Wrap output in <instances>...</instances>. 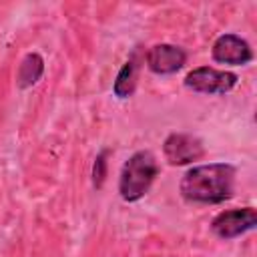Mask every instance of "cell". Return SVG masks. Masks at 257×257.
<instances>
[{
  "label": "cell",
  "instance_id": "7a4b0ae2",
  "mask_svg": "<svg viewBox=\"0 0 257 257\" xmlns=\"http://www.w3.org/2000/svg\"><path fill=\"white\" fill-rule=\"evenodd\" d=\"M157 175H159V165L155 155L151 151H137L122 165L120 179H118L120 197L128 203L143 199Z\"/></svg>",
  "mask_w": 257,
  "mask_h": 257
},
{
  "label": "cell",
  "instance_id": "8992f818",
  "mask_svg": "<svg viewBox=\"0 0 257 257\" xmlns=\"http://www.w3.org/2000/svg\"><path fill=\"white\" fill-rule=\"evenodd\" d=\"M187 62V52L175 44H155L147 52V66L155 74H173Z\"/></svg>",
  "mask_w": 257,
  "mask_h": 257
},
{
  "label": "cell",
  "instance_id": "30bf717a",
  "mask_svg": "<svg viewBox=\"0 0 257 257\" xmlns=\"http://www.w3.org/2000/svg\"><path fill=\"white\" fill-rule=\"evenodd\" d=\"M106 155H108L106 149L100 151L98 157L94 159V165H92V185L96 189H100L102 183H104V179H106Z\"/></svg>",
  "mask_w": 257,
  "mask_h": 257
},
{
  "label": "cell",
  "instance_id": "52a82bcc",
  "mask_svg": "<svg viewBox=\"0 0 257 257\" xmlns=\"http://www.w3.org/2000/svg\"><path fill=\"white\" fill-rule=\"evenodd\" d=\"M211 52H213V58L217 62H223V64H247L253 58L249 42L243 40L237 34H223V36H219L215 40Z\"/></svg>",
  "mask_w": 257,
  "mask_h": 257
},
{
  "label": "cell",
  "instance_id": "5b68a950",
  "mask_svg": "<svg viewBox=\"0 0 257 257\" xmlns=\"http://www.w3.org/2000/svg\"><path fill=\"white\" fill-rule=\"evenodd\" d=\"M165 157L171 165H189L193 161H199L205 155L203 143L193 137V135H185V133H173L167 137L165 145H163Z\"/></svg>",
  "mask_w": 257,
  "mask_h": 257
},
{
  "label": "cell",
  "instance_id": "9c48e42d",
  "mask_svg": "<svg viewBox=\"0 0 257 257\" xmlns=\"http://www.w3.org/2000/svg\"><path fill=\"white\" fill-rule=\"evenodd\" d=\"M42 72H44V60H42V56L38 52H30V54H26L22 58V62L18 66V78H16V82H18L20 88H28V86H32V84H36L40 80Z\"/></svg>",
  "mask_w": 257,
  "mask_h": 257
},
{
  "label": "cell",
  "instance_id": "6da1fadb",
  "mask_svg": "<svg viewBox=\"0 0 257 257\" xmlns=\"http://www.w3.org/2000/svg\"><path fill=\"white\" fill-rule=\"evenodd\" d=\"M181 195L191 203H223L233 197L235 167L229 163H209L189 169L181 179Z\"/></svg>",
  "mask_w": 257,
  "mask_h": 257
},
{
  "label": "cell",
  "instance_id": "ba28073f",
  "mask_svg": "<svg viewBox=\"0 0 257 257\" xmlns=\"http://www.w3.org/2000/svg\"><path fill=\"white\" fill-rule=\"evenodd\" d=\"M137 70H139V62H137V52L131 54V58L122 64V68L118 70L114 84H112V92L118 98H128L135 92L137 86Z\"/></svg>",
  "mask_w": 257,
  "mask_h": 257
},
{
  "label": "cell",
  "instance_id": "3957f363",
  "mask_svg": "<svg viewBox=\"0 0 257 257\" xmlns=\"http://www.w3.org/2000/svg\"><path fill=\"white\" fill-rule=\"evenodd\" d=\"M237 84V74L217 70L213 66H199L185 76V86L203 94H225Z\"/></svg>",
  "mask_w": 257,
  "mask_h": 257
},
{
  "label": "cell",
  "instance_id": "277c9868",
  "mask_svg": "<svg viewBox=\"0 0 257 257\" xmlns=\"http://www.w3.org/2000/svg\"><path fill=\"white\" fill-rule=\"evenodd\" d=\"M257 225V211L253 207H243V209H231L219 213L211 229L219 239H235L247 231H251Z\"/></svg>",
  "mask_w": 257,
  "mask_h": 257
}]
</instances>
